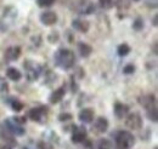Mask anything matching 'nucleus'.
<instances>
[{"label": "nucleus", "instance_id": "1", "mask_svg": "<svg viewBox=\"0 0 158 149\" xmlns=\"http://www.w3.org/2000/svg\"><path fill=\"white\" fill-rule=\"evenodd\" d=\"M55 64L60 67L61 69H69L74 66L76 63V56H74V52L68 50V49H59L56 52H55Z\"/></svg>", "mask_w": 158, "mask_h": 149}, {"label": "nucleus", "instance_id": "2", "mask_svg": "<svg viewBox=\"0 0 158 149\" xmlns=\"http://www.w3.org/2000/svg\"><path fill=\"white\" fill-rule=\"evenodd\" d=\"M135 144V137L129 131H119L116 133L117 149H130Z\"/></svg>", "mask_w": 158, "mask_h": 149}, {"label": "nucleus", "instance_id": "3", "mask_svg": "<svg viewBox=\"0 0 158 149\" xmlns=\"http://www.w3.org/2000/svg\"><path fill=\"white\" fill-rule=\"evenodd\" d=\"M24 69L27 70V79L32 83V81H35L40 75L41 72V68H40L38 64H35L34 62L32 61H26V63L23 64Z\"/></svg>", "mask_w": 158, "mask_h": 149}, {"label": "nucleus", "instance_id": "4", "mask_svg": "<svg viewBox=\"0 0 158 149\" xmlns=\"http://www.w3.org/2000/svg\"><path fill=\"white\" fill-rule=\"evenodd\" d=\"M125 125L131 130H140L142 127V118L139 113H133L127 115Z\"/></svg>", "mask_w": 158, "mask_h": 149}, {"label": "nucleus", "instance_id": "5", "mask_svg": "<svg viewBox=\"0 0 158 149\" xmlns=\"http://www.w3.org/2000/svg\"><path fill=\"white\" fill-rule=\"evenodd\" d=\"M39 19L44 26L50 27V26H54L57 22L59 17H57V14L54 12V11H44V12L40 14Z\"/></svg>", "mask_w": 158, "mask_h": 149}, {"label": "nucleus", "instance_id": "6", "mask_svg": "<svg viewBox=\"0 0 158 149\" xmlns=\"http://www.w3.org/2000/svg\"><path fill=\"white\" fill-rule=\"evenodd\" d=\"M5 125H6V127H7V130L10 131L12 135H16V136H22V135H24V132L26 130L19 125V124H16L12 119H6V121H5Z\"/></svg>", "mask_w": 158, "mask_h": 149}, {"label": "nucleus", "instance_id": "7", "mask_svg": "<svg viewBox=\"0 0 158 149\" xmlns=\"http://www.w3.org/2000/svg\"><path fill=\"white\" fill-rule=\"evenodd\" d=\"M94 115H95L94 109H91V108H83L79 112L78 119L81 123H84V124H90L94 120Z\"/></svg>", "mask_w": 158, "mask_h": 149}, {"label": "nucleus", "instance_id": "8", "mask_svg": "<svg viewBox=\"0 0 158 149\" xmlns=\"http://www.w3.org/2000/svg\"><path fill=\"white\" fill-rule=\"evenodd\" d=\"M78 11L80 15H90L95 11V6L90 0H80Z\"/></svg>", "mask_w": 158, "mask_h": 149}, {"label": "nucleus", "instance_id": "9", "mask_svg": "<svg viewBox=\"0 0 158 149\" xmlns=\"http://www.w3.org/2000/svg\"><path fill=\"white\" fill-rule=\"evenodd\" d=\"M21 52H22V50H21L20 46H11V47L6 49V51H5V58L7 61H16L21 56Z\"/></svg>", "mask_w": 158, "mask_h": 149}, {"label": "nucleus", "instance_id": "10", "mask_svg": "<svg viewBox=\"0 0 158 149\" xmlns=\"http://www.w3.org/2000/svg\"><path fill=\"white\" fill-rule=\"evenodd\" d=\"M140 104H141L142 107H145L146 111H147V109H151V108H155V107H157V106H156V97H155L153 95L142 96V97L140 98Z\"/></svg>", "mask_w": 158, "mask_h": 149}, {"label": "nucleus", "instance_id": "11", "mask_svg": "<svg viewBox=\"0 0 158 149\" xmlns=\"http://www.w3.org/2000/svg\"><path fill=\"white\" fill-rule=\"evenodd\" d=\"M64 95H66V89L62 86V87H60V89L51 92V95L49 96V101H50L51 104H56V103H59V102L62 101Z\"/></svg>", "mask_w": 158, "mask_h": 149}, {"label": "nucleus", "instance_id": "12", "mask_svg": "<svg viewBox=\"0 0 158 149\" xmlns=\"http://www.w3.org/2000/svg\"><path fill=\"white\" fill-rule=\"evenodd\" d=\"M46 107H40V108H32L28 112V118L33 121H40L44 113H46Z\"/></svg>", "mask_w": 158, "mask_h": 149}, {"label": "nucleus", "instance_id": "13", "mask_svg": "<svg viewBox=\"0 0 158 149\" xmlns=\"http://www.w3.org/2000/svg\"><path fill=\"white\" fill-rule=\"evenodd\" d=\"M72 27L81 33H88L90 29V23L88 21H81V19H73L72 21Z\"/></svg>", "mask_w": 158, "mask_h": 149}, {"label": "nucleus", "instance_id": "14", "mask_svg": "<svg viewBox=\"0 0 158 149\" xmlns=\"http://www.w3.org/2000/svg\"><path fill=\"white\" fill-rule=\"evenodd\" d=\"M74 132L72 135V142L73 143H80V142H84L85 141V137H86V130L84 127H77L74 126Z\"/></svg>", "mask_w": 158, "mask_h": 149}, {"label": "nucleus", "instance_id": "15", "mask_svg": "<svg viewBox=\"0 0 158 149\" xmlns=\"http://www.w3.org/2000/svg\"><path fill=\"white\" fill-rule=\"evenodd\" d=\"M94 129L98 132H100V133L106 132V131L108 130V120L106 118H103V116L98 118L95 120V123H94Z\"/></svg>", "mask_w": 158, "mask_h": 149}, {"label": "nucleus", "instance_id": "16", "mask_svg": "<svg viewBox=\"0 0 158 149\" xmlns=\"http://www.w3.org/2000/svg\"><path fill=\"white\" fill-rule=\"evenodd\" d=\"M129 113V107L124 103H116L114 104V115L118 119H124Z\"/></svg>", "mask_w": 158, "mask_h": 149}, {"label": "nucleus", "instance_id": "17", "mask_svg": "<svg viewBox=\"0 0 158 149\" xmlns=\"http://www.w3.org/2000/svg\"><path fill=\"white\" fill-rule=\"evenodd\" d=\"M78 51H79V54H80V56L86 58V57H89L93 54V47H91L89 44L80 41L78 44Z\"/></svg>", "mask_w": 158, "mask_h": 149}, {"label": "nucleus", "instance_id": "18", "mask_svg": "<svg viewBox=\"0 0 158 149\" xmlns=\"http://www.w3.org/2000/svg\"><path fill=\"white\" fill-rule=\"evenodd\" d=\"M6 76L10 80H12V81H20L21 78H22V73H21L19 69H16L14 67H10L6 70Z\"/></svg>", "mask_w": 158, "mask_h": 149}, {"label": "nucleus", "instance_id": "19", "mask_svg": "<svg viewBox=\"0 0 158 149\" xmlns=\"http://www.w3.org/2000/svg\"><path fill=\"white\" fill-rule=\"evenodd\" d=\"M130 51H131V49H130V46L128 44H120L118 46V49H117V52H118V55L120 57L128 56L130 54Z\"/></svg>", "mask_w": 158, "mask_h": 149}, {"label": "nucleus", "instance_id": "20", "mask_svg": "<svg viewBox=\"0 0 158 149\" xmlns=\"http://www.w3.org/2000/svg\"><path fill=\"white\" fill-rule=\"evenodd\" d=\"M143 27H145V24H143L142 17H136V18L134 19V22H133V29H134V30L140 32V30L143 29Z\"/></svg>", "mask_w": 158, "mask_h": 149}, {"label": "nucleus", "instance_id": "21", "mask_svg": "<svg viewBox=\"0 0 158 149\" xmlns=\"http://www.w3.org/2000/svg\"><path fill=\"white\" fill-rule=\"evenodd\" d=\"M98 149H112V142L107 138H102L98 143Z\"/></svg>", "mask_w": 158, "mask_h": 149}, {"label": "nucleus", "instance_id": "22", "mask_svg": "<svg viewBox=\"0 0 158 149\" xmlns=\"http://www.w3.org/2000/svg\"><path fill=\"white\" fill-rule=\"evenodd\" d=\"M147 116L151 121L153 123H157L158 120V112H157V107L155 108H151V109H147Z\"/></svg>", "mask_w": 158, "mask_h": 149}, {"label": "nucleus", "instance_id": "23", "mask_svg": "<svg viewBox=\"0 0 158 149\" xmlns=\"http://www.w3.org/2000/svg\"><path fill=\"white\" fill-rule=\"evenodd\" d=\"M100 7L105 9V10H110L113 7L114 5V0H99Z\"/></svg>", "mask_w": 158, "mask_h": 149}, {"label": "nucleus", "instance_id": "24", "mask_svg": "<svg viewBox=\"0 0 158 149\" xmlns=\"http://www.w3.org/2000/svg\"><path fill=\"white\" fill-rule=\"evenodd\" d=\"M55 1L56 0H37V5L43 9H48V7H51L55 4Z\"/></svg>", "mask_w": 158, "mask_h": 149}, {"label": "nucleus", "instance_id": "25", "mask_svg": "<svg viewBox=\"0 0 158 149\" xmlns=\"http://www.w3.org/2000/svg\"><path fill=\"white\" fill-rule=\"evenodd\" d=\"M60 40V34L59 32H51L49 35H48V41L50 42V44H56V42H59Z\"/></svg>", "mask_w": 158, "mask_h": 149}, {"label": "nucleus", "instance_id": "26", "mask_svg": "<svg viewBox=\"0 0 158 149\" xmlns=\"http://www.w3.org/2000/svg\"><path fill=\"white\" fill-rule=\"evenodd\" d=\"M11 108H12V111L16 113H20L22 109H23V103H21L19 99H14L12 102H11Z\"/></svg>", "mask_w": 158, "mask_h": 149}, {"label": "nucleus", "instance_id": "27", "mask_svg": "<svg viewBox=\"0 0 158 149\" xmlns=\"http://www.w3.org/2000/svg\"><path fill=\"white\" fill-rule=\"evenodd\" d=\"M57 119H59L61 123H66V121L72 120L73 119V115L71 113H61L59 116H57Z\"/></svg>", "mask_w": 158, "mask_h": 149}, {"label": "nucleus", "instance_id": "28", "mask_svg": "<svg viewBox=\"0 0 158 149\" xmlns=\"http://www.w3.org/2000/svg\"><path fill=\"white\" fill-rule=\"evenodd\" d=\"M135 72V66L134 64H127L123 68V73L124 74H133Z\"/></svg>", "mask_w": 158, "mask_h": 149}, {"label": "nucleus", "instance_id": "29", "mask_svg": "<svg viewBox=\"0 0 158 149\" xmlns=\"http://www.w3.org/2000/svg\"><path fill=\"white\" fill-rule=\"evenodd\" d=\"M38 147H39V149H54L52 144H50L48 142H40L38 144Z\"/></svg>", "mask_w": 158, "mask_h": 149}, {"label": "nucleus", "instance_id": "30", "mask_svg": "<svg viewBox=\"0 0 158 149\" xmlns=\"http://www.w3.org/2000/svg\"><path fill=\"white\" fill-rule=\"evenodd\" d=\"M7 91H9V86H7L6 83H4L2 86H1V92H7Z\"/></svg>", "mask_w": 158, "mask_h": 149}, {"label": "nucleus", "instance_id": "31", "mask_svg": "<svg viewBox=\"0 0 158 149\" xmlns=\"http://www.w3.org/2000/svg\"><path fill=\"white\" fill-rule=\"evenodd\" d=\"M152 24H153L155 27H157V26H158V15H155V16H153V19H152Z\"/></svg>", "mask_w": 158, "mask_h": 149}, {"label": "nucleus", "instance_id": "32", "mask_svg": "<svg viewBox=\"0 0 158 149\" xmlns=\"http://www.w3.org/2000/svg\"><path fill=\"white\" fill-rule=\"evenodd\" d=\"M153 54H155V55H157V54H158V50H157V42H155V44H153Z\"/></svg>", "mask_w": 158, "mask_h": 149}, {"label": "nucleus", "instance_id": "33", "mask_svg": "<svg viewBox=\"0 0 158 149\" xmlns=\"http://www.w3.org/2000/svg\"><path fill=\"white\" fill-rule=\"evenodd\" d=\"M0 149H11V147H9V146H4V147H1Z\"/></svg>", "mask_w": 158, "mask_h": 149}, {"label": "nucleus", "instance_id": "34", "mask_svg": "<svg viewBox=\"0 0 158 149\" xmlns=\"http://www.w3.org/2000/svg\"><path fill=\"white\" fill-rule=\"evenodd\" d=\"M133 1H135V2H138V1H140V0H133Z\"/></svg>", "mask_w": 158, "mask_h": 149}]
</instances>
